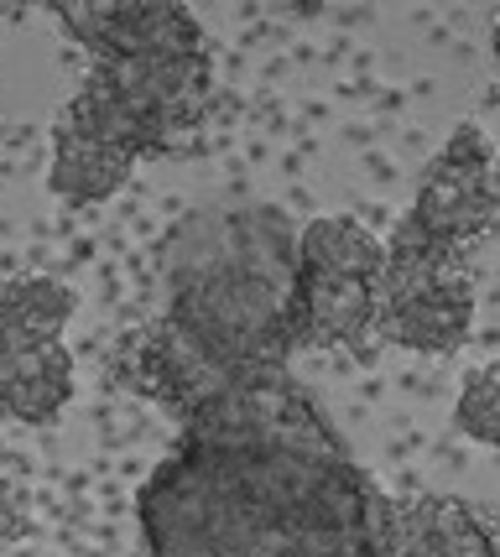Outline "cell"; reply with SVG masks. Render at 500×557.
Here are the masks:
<instances>
[{"label":"cell","instance_id":"cell-2","mask_svg":"<svg viewBox=\"0 0 500 557\" xmlns=\"http://www.w3.org/2000/svg\"><path fill=\"white\" fill-rule=\"evenodd\" d=\"M350 454H209L178 443L142 485L151 557H292L303 516Z\"/></svg>","mask_w":500,"mask_h":557},{"label":"cell","instance_id":"cell-9","mask_svg":"<svg viewBox=\"0 0 500 557\" xmlns=\"http://www.w3.org/2000/svg\"><path fill=\"white\" fill-rule=\"evenodd\" d=\"M376 287L381 282L370 276L297 267L292 344L297 349H350L365 360L376 344Z\"/></svg>","mask_w":500,"mask_h":557},{"label":"cell","instance_id":"cell-6","mask_svg":"<svg viewBox=\"0 0 500 557\" xmlns=\"http://www.w3.org/2000/svg\"><path fill=\"white\" fill-rule=\"evenodd\" d=\"M475 329V287L459 261L386 240L376 287V339L412 355H453Z\"/></svg>","mask_w":500,"mask_h":557},{"label":"cell","instance_id":"cell-16","mask_svg":"<svg viewBox=\"0 0 500 557\" xmlns=\"http://www.w3.org/2000/svg\"><path fill=\"white\" fill-rule=\"evenodd\" d=\"M11 355H16V344L5 339V329H0V375H5V364H11Z\"/></svg>","mask_w":500,"mask_h":557},{"label":"cell","instance_id":"cell-11","mask_svg":"<svg viewBox=\"0 0 500 557\" xmlns=\"http://www.w3.org/2000/svg\"><path fill=\"white\" fill-rule=\"evenodd\" d=\"M69 396H73V360L63 344L16 349L5 375H0V417L26 422V428H48L52 417L69 407Z\"/></svg>","mask_w":500,"mask_h":557},{"label":"cell","instance_id":"cell-4","mask_svg":"<svg viewBox=\"0 0 500 557\" xmlns=\"http://www.w3.org/2000/svg\"><path fill=\"white\" fill-rule=\"evenodd\" d=\"M500 219V162L479 125H459L443 151L432 157L417 203L397 219L391 240L459 261L475 240H485Z\"/></svg>","mask_w":500,"mask_h":557},{"label":"cell","instance_id":"cell-15","mask_svg":"<svg viewBox=\"0 0 500 557\" xmlns=\"http://www.w3.org/2000/svg\"><path fill=\"white\" fill-rule=\"evenodd\" d=\"M32 536V510H26V495L5 474H0V547H11V542H22Z\"/></svg>","mask_w":500,"mask_h":557},{"label":"cell","instance_id":"cell-10","mask_svg":"<svg viewBox=\"0 0 500 557\" xmlns=\"http://www.w3.org/2000/svg\"><path fill=\"white\" fill-rule=\"evenodd\" d=\"M136 172V157L105 141L99 131L78 125L73 115H58L52 125V168L48 188L69 203H105L110 194L125 188V177Z\"/></svg>","mask_w":500,"mask_h":557},{"label":"cell","instance_id":"cell-8","mask_svg":"<svg viewBox=\"0 0 500 557\" xmlns=\"http://www.w3.org/2000/svg\"><path fill=\"white\" fill-rule=\"evenodd\" d=\"M48 11L95 63L204 52V26L178 0H52Z\"/></svg>","mask_w":500,"mask_h":557},{"label":"cell","instance_id":"cell-7","mask_svg":"<svg viewBox=\"0 0 500 557\" xmlns=\"http://www.w3.org/2000/svg\"><path fill=\"white\" fill-rule=\"evenodd\" d=\"M245 375H261V370H230V364H219L204 344H193L178 323H167L157 313L146 318L136 334H125L115 355L120 386L146 396V401H157L167 417H178V428H188L209 401H219Z\"/></svg>","mask_w":500,"mask_h":557},{"label":"cell","instance_id":"cell-17","mask_svg":"<svg viewBox=\"0 0 500 557\" xmlns=\"http://www.w3.org/2000/svg\"><path fill=\"white\" fill-rule=\"evenodd\" d=\"M496 58H500V16H496Z\"/></svg>","mask_w":500,"mask_h":557},{"label":"cell","instance_id":"cell-14","mask_svg":"<svg viewBox=\"0 0 500 557\" xmlns=\"http://www.w3.org/2000/svg\"><path fill=\"white\" fill-rule=\"evenodd\" d=\"M453 428L469 437V443L500 454V360L479 364V370L464 375V391L453 401Z\"/></svg>","mask_w":500,"mask_h":557},{"label":"cell","instance_id":"cell-13","mask_svg":"<svg viewBox=\"0 0 500 557\" xmlns=\"http://www.w3.org/2000/svg\"><path fill=\"white\" fill-rule=\"evenodd\" d=\"M297 267L350 271V276H370V282H381L386 240H376V235H370L359 219H350V214L308 219V224L297 230Z\"/></svg>","mask_w":500,"mask_h":557},{"label":"cell","instance_id":"cell-3","mask_svg":"<svg viewBox=\"0 0 500 557\" xmlns=\"http://www.w3.org/2000/svg\"><path fill=\"white\" fill-rule=\"evenodd\" d=\"M209 104H215L209 52H162V58L95 63L78 95L63 104V115L146 162V157H193Z\"/></svg>","mask_w":500,"mask_h":557},{"label":"cell","instance_id":"cell-5","mask_svg":"<svg viewBox=\"0 0 500 557\" xmlns=\"http://www.w3.org/2000/svg\"><path fill=\"white\" fill-rule=\"evenodd\" d=\"M209 454H339L344 443L286 370H261L230 386L183 428Z\"/></svg>","mask_w":500,"mask_h":557},{"label":"cell","instance_id":"cell-1","mask_svg":"<svg viewBox=\"0 0 500 557\" xmlns=\"http://www.w3.org/2000/svg\"><path fill=\"white\" fill-rule=\"evenodd\" d=\"M157 318L230 370H286L297 355V230L271 203L183 214L157 245Z\"/></svg>","mask_w":500,"mask_h":557},{"label":"cell","instance_id":"cell-12","mask_svg":"<svg viewBox=\"0 0 500 557\" xmlns=\"http://www.w3.org/2000/svg\"><path fill=\"white\" fill-rule=\"evenodd\" d=\"M73 318V292L52 276H22L0 287V329L16 349L63 344V329Z\"/></svg>","mask_w":500,"mask_h":557}]
</instances>
